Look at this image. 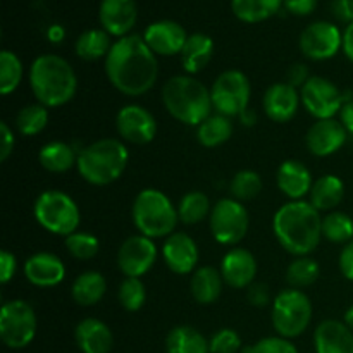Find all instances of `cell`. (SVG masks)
Wrapping results in <instances>:
<instances>
[{
	"label": "cell",
	"instance_id": "obj_1",
	"mask_svg": "<svg viewBox=\"0 0 353 353\" xmlns=\"http://www.w3.org/2000/svg\"><path fill=\"white\" fill-rule=\"evenodd\" d=\"M105 74L119 93L141 97L154 88L159 78V62L143 37L128 34L112 43L105 57Z\"/></svg>",
	"mask_w": 353,
	"mask_h": 353
},
{
	"label": "cell",
	"instance_id": "obj_2",
	"mask_svg": "<svg viewBox=\"0 0 353 353\" xmlns=\"http://www.w3.org/2000/svg\"><path fill=\"white\" fill-rule=\"evenodd\" d=\"M272 233L283 250L295 257H307L319 247L323 238V217L305 200H290L276 210Z\"/></svg>",
	"mask_w": 353,
	"mask_h": 353
},
{
	"label": "cell",
	"instance_id": "obj_3",
	"mask_svg": "<svg viewBox=\"0 0 353 353\" xmlns=\"http://www.w3.org/2000/svg\"><path fill=\"white\" fill-rule=\"evenodd\" d=\"M30 86L38 103L57 109L74 99L78 76L64 57L55 54L38 55L30 68Z\"/></svg>",
	"mask_w": 353,
	"mask_h": 353
},
{
	"label": "cell",
	"instance_id": "obj_4",
	"mask_svg": "<svg viewBox=\"0 0 353 353\" xmlns=\"http://www.w3.org/2000/svg\"><path fill=\"white\" fill-rule=\"evenodd\" d=\"M162 103L165 110L179 123L199 128L212 116L210 90L190 74L172 76L162 88Z\"/></svg>",
	"mask_w": 353,
	"mask_h": 353
},
{
	"label": "cell",
	"instance_id": "obj_5",
	"mask_svg": "<svg viewBox=\"0 0 353 353\" xmlns=\"http://www.w3.org/2000/svg\"><path fill=\"white\" fill-rule=\"evenodd\" d=\"M128 161L130 152L124 141L117 138H102L79 152L76 169L90 185L107 186L124 174Z\"/></svg>",
	"mask_w": 353,
	"mask_h": 353
},
{
	"label": "cell",
	"instance_id": "obj_6",
	"mask_svg": "<svg viewBox=\"0 0 353 353\" xmlns=\"http://www.w3.org/2000/svg\"><path fill=\"white\" fill-rule=\"evenodd\" d=\"M131 217L140 234L152 240L171 236L176 233L179 223L178 207L157 188H145L138 193L131 209Z\"/></svg>",
	"mask_w": 353,
	"mask_h": 353
},
{
	"label": "cell",
	"instance_id": "obj_7",
	"mask_svg": "<svg viewBox=\"0 0 353 353\" xmlns=\"http://www.w3.org/2000/svg\"><path fill=\"white\" fill-rule=\"evenodd\" d=\"M33 214L37 223L45 231L64 238L76 233L81 223V210L78 203L61 190H47L38 195Z\"/></svg>",
	"mask_w": 353,
	"mask_h": 353
},
{
	"label": "cell",
	"instance_id": "obj_8",
	"mask_svg": "<svg viewBox=\"0 0 353 353\" xmlns=\"http://www.w3.org/2000/svg\"><path fill=\"white\" fill-rule=\"evenodd\" d=\"M314 307L303 290L286 288L271 303V321L279 336L292 340L305 333L312 321Z\"/></svg>",
	"mask_w": 353,
	"mask_h": 353
},
{
	"label": "cell",
	"instance_id": "obj_9",
	"mask_svg": "<svg viewBox=\"0 0 353 353\" xmlns=\"http://www.w3.org/2000/svg\"><path fill=\"white\" fill-rule=\"evenodd\" d=\"M250 95V79L238 69L221 72L210 86L214 110L226 117H240L248 109Z\"/></svg>",
	"mask_w": 353,
	"mask_h": 353
},
{
	"label": "cell",
	"instance_id": "obj_10",
	"mask_svg": "<svg viewBox=\"0 0 353 353\" xmlns=\"http://www.w3.org/2000/svg\"><path fill=\"white\" fill-rule=\"evenodd\" d=\"M210 233L214 240L224 247H236L248 233L250 216L247 207L234 199H221L209 216Z\"/></svg>",
	"mask_w": 353,
	"mask_h": 353
},
{
	"label": "cell",
	"instance_id": "obj_11",
	"mask_svg": "<svg viewBox=\"0 0 353 353\" xmlns=\"http://www.w3.org/2000/svg\"><path fill=\"white\" fill-rule=\"evenodd\" d=\"M37 314L26 300H9L0 310V338L12 350L26 348L37 334Z\"/></svg>",
	"mask_w": 353,
	"mask_h": 353
},
{
	"label": "cell",
	"instance_id": "obj_12",
	"mask_svg": "<svg viewBox=\"0 0 353 353\" xmlns=\"http://www.w3.org/2000/svg\"><path fill=\"white\" fill-rule=\"evenodd\" d=\"M300 97L305 110L316 117V121L334 119L347 102L343 92L331 79L323 76H312L300 88Z\"/></svg>",
	"mask_w": 353,
	"mask_h": 353
},
{
	"label": "cell",
	"instance_id": "obj_13",
	"mask_svg": "<svg viewBox=\"0 0 353 353\" xmlns=\"http://www.w3.org/2000/svg\"><path fill=\"white\" fill-rule=\"evenodd\" d=\"M299 47L310 61H327L343 48V33L330 21H316L302 31Z\"/></svg>",
	"mask_w": 353,
	"mask_h": 353
},
{
	"label": "cell",
	"instance_id": "obj_14",
	"mask_svg": "<svg viewBox=\"0 0 353 353\" xmlns=\"http://www.w3.org/2000/svg\"><path fill=\"white\" fill-rule=\"evenodd\" d=\"M157 261V247L152 238L134 234L117 250V268L126 278H141L154 268Z\"/></svg>",
	"mask_w": 353,
	"mask_h": 353
},
{
	"label": "cell",
	"instance_id": "obj_15",
	"mask_svg": "<svg viewBox=\"0 0 353 353\" xmlns=\"http://www.w3.org/2000/svg\"><path fill=\"white\" fill-rule=\"evenodd\" d=\"M116 130L128 143L147 145L157 134V121L148 109L130 103L117 112Z\"/></svg>",
	"mask_w": 353,
	"mask_h": 353
},
{
	"label": "cell",
	"instance_id": "obj_16",
	"mask_svg": "<svg viewBox=\"0 0 353 353\" xmlns=\"http://www.w3.org/2000/svg\"><path fill=\"white\" fill-rule=\"evenodd\" d=\"M162 257L171 272L186 276L195 272L200 252L196 241L186 233H172L162 245Z\"/></svg>",
	"mask_w": 353,
	"mask_h": 353
},
{
	"label": "cell",
	"instance_id": "obj_17",
	"mask_svg": "<svg viewBox=\"0 0 353 353\" xmlns=\"http://www.w3.org/2000/svg\"><path fill=\"white\" fill-rule=\"evenodd\" d=\"M143 40L155 55L172 57L181 54L188 34L179 23L164 19L148 24L147 30L143 31Z\"/></svg>",
	"mask_w": 353,
	"mask_h": 353
},
{
	"label": "cell",
	"instance_id": "obj_18",
	"mask_svg": "<svg viewBox=\"0 0 353 353\" xmlns=\"http://www.w3.org/2000/svg\"><path fill=\"white\" fill-rule=\"evenodd\" d=\"M219 271L224 279V285L234 290H245L254 283L259 265L250 250L233 247L224 254Z\"/></svg>",
	"mask_w": 353,
	"mask_h": 353
},
{
	"label": "cell",
	"instance_id": "obj_19",
	"mask_svg": "<svg viewBox=\"0 0 353 353\" xmlns=\"http://www.w3.org/2000/svg\"><path fill=\"white\" fill-rule=\"evenodd\" d=\"M348 133L336 119L316 121L305 134L307 150L316 157H330L347 143Z\"/></svg>",
	"mask_w": 353,
	"mask_h": 353
},
{
	"label": "cell",
	"instance_id": "obj_20",
	"mask_svg": "<svg viewBox=\"0 0 353 353\" xmlns=\"http://www.w3.org/2000/svg\"><path fill=\"white\" fill-rule=\"evenodd\" d=\"M300 103H302L300 92L290 83H274L265 90L262 99L265 116L278 124L290 123L299 112Z\"/></svg>",
	"mask_w": 353,
	"mask_h": 353
},
{
	"label": "cell",
	"instance_id": "obj_21",
	"mask_svg": "<svg viewBox=\"0 0 353 353\" xmlns=\"http://www.w3.org/2000/svg\"><path fill=\"white\" fill-rule=\"evenodd\" d=\"M99 19L102 30L110 37H128L138 19V7L134 0H102L99 7Z\"/></svg>",
	"mask_w": 353,
	"mask_h": 353
},
{
	"label": "cell",
	"instance_id": "obj_22",
	"mask_svg": "<svg viewBox=\"0 0 353 353\" xmlns=\"http://www.w3.org/2000/svg\"><path fill=\"white\" fill-rule=\"evenodd\" d=\"M24 276L38 288H52L64 281L65 265L50 252H38L24 262Z\"/></svg>",
	"mask_w": 353,
	"mask_h": 353
},
{
	"label": "cell",
	"instance_id": "obj_23",
	"mask_svg": "<svg viewBox=\"0 0 353 353\" xmlns=\"http://www.w3.org/2000/svg\"><path fill=\"white\" fill-rule=\"evenodd\" d=\"M276 185L279 192L290 200H302L312 190V174L303 162L290 159L278 168Z\"/></svg>",
	"mask_w": 353,
	"mask_h": 353
},
{
	"label": "cell",
	"instance_id": "obj_24",
	"mask_svg": "<svg viewBox=\"0 0 353 353\" xmlns=\"http://www.w3.org/2000/svg\"><path fill=\"white\" fill-rule=\"evenodd\" d=\"M317 353H353V331L341 321L326 319L314 331Z\"/></svg>",
	"mask_w": 353,
	"mask_h": 353
},
{
	"label": "cell",
	"instance_id": "obj_25",
	"mask_svg": "<svg viewBox=\"0 0 353 353\" xmlns=\"http://www.w3.org/2000/svg\"><path fill=\"white\" fill-rule=\"evenodd\" d=\"M74 340L83 353H110L114 347L110 327L95 317L79 321L74 330Z\"/></svg>",
	"mask_w": 353,
	"mask_h": 353
},
{
	"label": "cell",
	"instance_id": "obj_26",
	"mask_svg": "<svg viewBox=\"0 0 353 353\" xmlns=\"http://www.w3.org/2000/svg\"><path fill=\"white\" fill-rule=\"evenodd\" d=\"M224 279L221 276L219 269L212 265H203L196 269L190 281V292H192L193 300L200 305H212L219 300L223 293Z\"/></svg>",
	"mask_w": 353,
	"mask_h": 353
},
{
	"label": "cell",
	"instance_id": "obj_27",
	"mask_svg": "<svg viewBox=\"0 0 353 353\" xmlns=\"http://www.w3.org/2000/svg\"><path fill=\"white\" fill-rule=\"evenodd\" d=\"M181 64L186 74L195 76L209 65L214 55V41L205 33L188 34L185 47L181 50Z\"/></svg>",
	"mask_w": 353,
	"mask_h": 353
},
{
	"label": "cell",
	"instance_id": "obj_28",
	"mask_svg": "<svg viewBox=\"0 0 353 353\" xmlns=\"http://www.w3.org/2000/svg\"><path fill=\"white\" fill-rule=\"evenodd\" d=\"M310 203L317 210L336 209L345 199V183L336 174H324L317 181H314L312 190L309 193Z\"/></svg>",
	"mask_w": 353,
	"mask_h": 353
},
{
	"label": "cell",
	"instance_id": "obj_29",
	"mask_svg": "<svg viewBox=\"0 0 353 353\" xmlns=\"http://www.w3.org/2000/svg\"><path fill=\"white\" fill-rule=\"evenodd\" d=\"M107 292V281L99 271H86L72 281L71 296L78 305L93 307L103 299Z\"/></svg>",
	"mask_w": 353,
	"mask_h": 353
},
{
	"label": "cell",
	"instance_id": "obj_30",
	"mask_svg": "<svg viewBox=\"0 0 353 353\" xmlns=\"http://www.w3.org/2000/svg\"><path fill=\"white\" fill-rule=\"evenodd\" d=\"M168 353H210L207 338L193 326H176L165 336Z\"/></svg>",
	"mask_w": 353,
	"mask_h": 353
},
{
	"label": "cell",
	"instance_id": "obj_31",
	"mask_svg": "<svg viewBox=\"0 0 353 353\" xmlns=\"http://www.w3.org/2000/svg\"><path fill=\"white\" fill-rule=\"evenodd\" d=\"M38 162L45 171L61 174V172H68L69 169L78 164V155L74 154L71 145L65 143V141H50L40 148Z\"/></svg>",
	"mask_w": 353,
	"mask_h": 353
},
{
	"label": "cell",
	"instance_id": "obj_32",
	"mask_svg": "<svg viewBox=\"0 0 353 353\" xmlns=\"http://www.w3.org/2000/svg\"><path fill=\"white\" fill-rule=\"evenodd\" d=\"M233 131L234 124L231 117L223 116V114H214L196 128V140L202 147L216 148L226 143L233 137Z\"/></svg>",
	"mask_w": 353,
	"mask_h": 353
},
{
	"label": "cell",
	"instance_id": "obj_33",
	"mask_svg": "<svg viewBox=\"0 0 353 353\" xmlns=\"http://www.w3.org/2000/svg\"><path fill=\"white\" fill-rule=\"evenodd\" d=\"M110 48H112L110 34L105 30H97V28L83 31L74 43L76 55L88 62L105 59Z\"/></svg>",
	"mask_w": 353,
	"mask_h": 353
},
{
	"label": "cell",
	"instance_id": "obj_34",
	"mask_svg": "<svg viewBox=\"0 0 353 353\" xmlns=\"http://www.w3.org/2000/svg\"><path fill=\"white\" fill-rule=\"evenodd\" d=\"M283 6V0H231L234 16L248 24L262 23L274 16Z\"/></svg>",
	"mask_w": 353,
	"mask_h": 353
},
{
	"label": "cell",
	"instance_id": "obj_35",
	"mask_svg": "<svg viewBox=\"0 0 353 353\" xmlns=\"http://www.w3.org/2000/svg\"><path fill=\"white\" fill-rule=\"evenodd\" d=\"M210 210H212V205H210L209 196L199 190L185 193L178 205L179 221L183 224H188V226L205 221L207 216H210Z\"/></svg>",
	"mask_w": 353,
	"mask_h": 353
},
{
	"label": "cell",
	"instance_id": "obj_36",
	"mask_svg": "<svg viewBox=\"0 0 353 353\" xmlns=\"http://www.w3.org/2000/svg\"><path fill=\"white\" fill-rule=\"evenodd\" d=\"M321 268L317 261L312 257H295V261L290 262L286 269V283L295 290H303L312 286L319 279Z\"/></svg>",
	"mask_w": 353,
	"mask_h": 353
},
{
	"label": "cell",
	"instance_id": "obj_37",
	"mask_svg": "<svg viewBox=\"0 0 353 353\" xmlns=\"http://www.w3.org/2000/svg\"><path fill=\"white\" fill-rule=\"evenodd\" d=\"M16 124L17 131L24 137H37L41 131L47 128L48 124V109L41 103H30L19 109L16 114Z\"/></svg>",
	"mask_w": 353,
	"mask_h": 353
},
{
	"label": "cell",
	"instance_id": "obj_38",
	"mask_svg": "<svg viewBox=\"0 0 353 353\" xmlns=\"http://www.w3.org/2000/svg\"><path fill=\"white\" fill-rule=\"evenodd\" d=\"M323 238H326L331 243H350L353 240V219L340 210L330 212L323 217Z\"/></svg>",
	"mask_w": 353,
	"mask_h": 353
},
{
	"label": "cell",
	"instance_id": "obj_39",
	"mask_svg": "<svg viewBox=\"0 0 353 353\" xmlns=\"http://www.w3.org/2000/svg\"><path fill=\"white\" fill-rule=\"evenodd\" d=\"M23 74L24 68L21 59L10 50L0 52V93L10 95L16 92L23 81Z\"/></svg>",
	"mask_w": 353,
	"mask_h": 353
},
{
	"label": "cell",
	"instance_id": "obj_40",
	"mask_svg": "<svg viewBox=\"0 0 353 353\" xmlns=\"http://www.w3.org/2000/svg\"><path fill=\"white\" fill-rule=\"evenodd\" d=\"M231 199L238 200V202H248L254 200L259 193L262 192V178L259 172L252 171V169H243V171L236 172L234 178L231 179L230 185Z\"/></svg>",
	"mask_w": 353,
	"mask_h": 353
},
{
	"label": "cell",
	"instance_id": "obj_41",
	"mask_svg": "<svg viewBox=\"0 0 353 353\" xmlns=\"http://www.w3.org/2000/svg\"><path fill=\"white\" fill-rule=\"evenodd\" d=\"M117 300L128 312H138L147 302V290L140 278H124L117 290Z\"/></svg>",
	"mask_w": 353,
	"mask_h": 353
},
{
	"label": "cell",
	"instance_id": "obj_42",
	"mask_svg": "<svg viewBox=\"0 0 353 353\" xmlns=\"http://www.w3.org/2000/svg\"><path fill=\"white\" fill-rule=\"evenodd\" d=\"M65 248L76 261H92L99 254L100 241L95 234L86 233V231H76V233L65 236Z\"/></svg>",
	"mask_w": 353,
	"mask_h": 353
},
{
	"label": "cell",
	"instance_id": "obj_43",
	"mask_svg": "<svg viewBox=\"0 0 353 353\" xmlns=\"http://www.w3.org/2000/svg\"><path fill=\"white\" fill-rule=\"evenodd\" d=\"M210 353H236L241 348V338L234 330L224 327L209 341Z\"/></svg>",
	"mask_w": 353,
	"mask_h": 353
},
{
	"label": "cell",
	"instance_id": "obj_44",
	"mask_svg": "<svg viewBox=\"0 0 353 353\" xmlns=\"http://www.w3.org/2000/svg\"><path fill=\"white\" fill-rule=\"evenodd\" d=\"M243 353H299L295 345L283 336L262 338L252 347L243 348Z\"/></svg>",
	"mask_w": 353,
	"mask_h": 353
},
{
	"label": "cell",
	"instance_id": "obj_45",
	"mask_svg": "<svg viewBox=\"0 0 353 353\" xmlns=\"http://www.w3.org/2000/svg\"><path fill=\"white\" fill-rule=\"evenodd\" d=\"M247 300L250 305L259 307V309L268 307L269 303H272L269 286L265 283H252L247 288Z\"/></svg>",
	"mask_w": 353,
	"mask_h": 353
},
{
	"label": "cell",
	"instance_id": "obj_46",
	"mask_svg": "<svg viewBox=\"0 0 353 353\" xmlns=\"http://www.w3.org/2000/svg\"><path fill=\"white\" fill-rule=\"evenodd\" d=\"M310 78H312V76H310L309 68H307L305 64H302V62H296V64H293L292 68L288 69V72H286V83H290L292 86H295L296 90L302 88V86L305 85Z\"/></svg>",
	"mask_w": 353,
	"mask_h": 353
},
{
	"label": "cell",
	"instance_id": "obj_47",
	"mask_svg": "<svg viewBox=\"0 0 353 353\" xmlns=\"http://www.w3.org/2000/svg\"><path fill=\"white\" fill-rule=\"evenodd\" d=\"M16 268V255L10 254V252L7 250L0 252V283H2V285H7V283L14 278Z\"/></svg>",
	"mask_w": 353,
	"mask_h": 353
},
{
	"label": "cell",
	"instance_id": "obj_48",
	"mask_svg": "<svg viewBox=\"0 0 353 353\" xmlns=\"http://www.w3.org/2000/svg\"><path fill=\"white\" fill-rule=\"evenodd\" d=\"M283 6L293 16H310L316 10L317 0H283Z\"/></svg>",
	"mask_w": 353,
	"mask_h": 353
},
{
	"label": "cell",
	"instance_id": "obj_49",
	"mask_svg": "<svg viewBox=\"0 0 353 353\" xmlns=\"http://www.w3.org/2000/svg\"><path fill=\"white\" fill-rule=\"evenodd\" d=\"M338 268H340L341 276L348 281H353V240L343 247L338 259Z\"/></svg>",
	"mask_w": 353,
	"mask_h": 353
},
{
	"label": "cell",
	"instance_id": "obj_50",
	"mask_svg": "<svg viewBox=\"0 0 353 353\" xmlns=\"http://www.w3.org/2000/svg\"><path fill=\"white\" fill-rule=\"evenodd\" d=\"M0 133H2V147H0V161L6 162L14 152V145H16V138H14L12 130L6 121L0 123Z\"/></svg>",
	"mask_w": 353,
	"mask_h": 353
},
{
	"label": "cell",
	"instance_id": "obj_51",
	"mask_svg": "<svg viewBox=\"0 0 353 353\" xmlns=\"http://www.w3.org/2000/svg\"><path fill=\"white\" fill-rule=\"evenodd\" d=\"M333 14L341 23H353V0H333Z\"/></svg>",
	"mask_w": 353,
	"mask_h": 353
},
{
	"label": "cell",
	"instance_id": "obj_52",
	"mask_svg": "<svg viewBox=\"0 0 353 353\" xmlns=\"http://www.w3.org/2000/svg\"><path fill=\"white\" fill-rule=\"evenodd\" d=\"M340 123L347 130L348 134L353 137V100H347L340 110Z\"/></svg>",
	"mask_w": 353,
	"mask_h": 353
},
{
	"label": "cell",
	"instance_id": "obj_53",
	"mask_svg": "<svg viewBox=\"0 0 353 353\" xmlns=\"http://www.w3.org/2000/svg\"><path fill=\"white\" fill-rule=\"evenodd\" d=\"M341 50L345 52L347 59L353 64V23L347 24V28H345L343 48H341Z\"/></svg>",
	"mask_w": 353,
	"mask_h": 353
},
{
	"label": "cell",
	"instance_id": "obj_54",
	"mask_svg": "<svg viewBox=\"0 0 353 353\" xmlns=\"http://www.w3.org/2000/svg\"><path fill=\"white\" fill-rule=\"evenodd\" d=\"M47 38L52 41V43H61L65 38V30L61 26V24H52L47 30Z\"/></svg>",
	"mask_w": 353,
	"mask_h": 353
},
{
	"label": "cell",
	"instance_id": "obj_55",
	"mask_svg": "<svg viewBox=\"0 0 353 353\" xmlns=\"http://www.w3.org/2000/svg\"><path fill=\"white\" fill-rule=\"evenodd\" d=\"M240 119L245 126H252V124L257 123V114H255L252 109H247L243 114H241Z\"/></svg>",
	"mask_w": 353,
	"mask_h": 353
},
{
	"label": "cell",
	"instance_id": "obj_56",
	"mask_svg": "<svg viewBox=\"0 0 353 353\" xmlns=\"http://www.w3.org/2000/svg\"><path fill=\"white\" fill-rule=\"evenodd\" d=\"M343 323L347 324V326L353 331V303H352L350 307H348L347 312H345V321H343Z\"/></svg>",
	"mask_w": 353,
	"mask_h": 353
}]
</instances>
